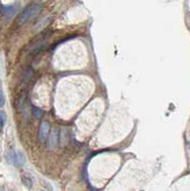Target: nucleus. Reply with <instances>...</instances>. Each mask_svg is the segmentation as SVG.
<instances>
[{
  "label": "nucleus",
  "mask_w": 190,
  "mask_h": 191,
  "mask_svg": "<svg viewBox=\"0 0 190 191\" xmlns=\"http://www.w3.org/2000/svg\"><path fill=\"white\" fill-rule=\"evenodd\" d=\"M14 163L16 167H22L26 163V159H25L24 154L20 151H16L14 154Z\"/></svg>",
  "instance_id": "20e7f679"
},
{
  "label": "nucleus",
  "mask_w": 190,
  "mask_h": 191,
  "mask_svg": "<svg viewBox=\"0 0 190 191\" xmlns=\"http://www.w3.org/2000/svg\"><path fill=\"white\" fill-rule=\"evenodd\" d=\"M41 9H42V6L38 3H33L31 5H29L20 13V15L17 16L16 23L18 25L24 24L26 21H28V20H30L31 18L35 17L36 15H38L39 12L41 11Z\"/></svg>",
  "instance_id": "f257e3e1"
},
{
  "label": "nucleus",
  "mask_w": 190,
  "mask_h": 191,
  "mask_svg": "<svg viewBox=\"0 0 190 191\" xmlns=\"http://www.w3.org/2000/svg\"><path fill=\"white\" fill-rule=\"evenodd\" d=\"M33 114H34V116L35 117V118H41L42 116H43V111H42L40 108L34 106V107H33Z\"/></svg>",
  "instance_id": "423d86ee"
},
{
  "label": "nucleus",
  "mask_w": 190,
  "mask_h": 191,
  "mask_svg": "<svg viewBox=\"0 0 190 191\" xmlns=\"http://www.w3.org/2000/svg\"><path fill=\"white\" fill-rule=\"evenodd\" d=\"M22 182L24 184V185L28 188H31L32 187V181L30 180L29 178H26V177H23L22 178Z\"/></svg>",
  "instance_id": "0eeeda50"
},
{
  "label": "nucleus",
  "mask_w": 190,
  "mask_h": 191,
  "mask_svg": "<svg viewBox=\"0 0 190 191\" xmlns=\"http://www.w3.org/2000/svg\"><path fill=\"white\" fill-rule=\"evenodd\" d=\"M4 104H5V97L3 92L0 90V107H3Z\"/></svg>",
  "instance_id": "1a4fd4ad"
},
{
  "label": "nucleus",
  "mask_w": 190,
  "mask_h": 191,
  "mask_svg": "<svg viewBox=\"0 0 190 191\" xmlns=\"http://www.w3.org/2000/svg\"><path fill=\"white\" fill-rule=\"evenodd\" d=\"M58 143V131L56 129H54L51 132L49 138V147L50 149H55Z\"/></svg>",
  "instance_id": "39448f33"
},
{
  "label": "nucleus",
  "mask_w": 190,
  "mask_h": 191,
  "mask_svg": "<svg viewBox=\"0 0 190 191\" xmlns=\"http://www.w3.org/2000/svg\"><path fill=\"white\" fill-rule=\"evenodd\" d=\"M4 124H5V114L0 113V131L3 129Z\"/></svg>",
  "instance_id": "6e6552de"
},
{
  "label": "nucleus",
  "mask_w": 190,
  "mask_h": 191,
  "mask_svg": "<svg viewBox=\"0 0 190 191\" xmlns=\"http://www.w3.org/2000/svg\"><path fill=\"white\" fill-rule=\"evenodd\" d=\"M50 128H51L50 127V124L46 120H44V122L40 123V126H39V129H38V139L40 143H44L47 139L49 132H50Z\"/></svg>",
  "instance_id": "f03ea898"
},
{
  "label": "nucleus",
  "mask_w": 190,
  "mask_h": 191,
  "mask_svg": "<svg viewBox=\"0 0 190 191\" xmlns=\"http://www.w3.org/2000/svg\"><path fill=\"white\" fill-rule=\"evenodd\" d=\"M16 7L14 5H6L0 8V13L5 18H11L16 13Z\"/></svg>",
  "instance_id": "7ed1b4c3"
}]
</instances>
